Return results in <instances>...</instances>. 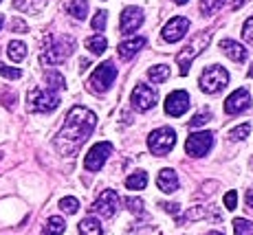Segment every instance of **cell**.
<instances>
[{"label":"cell","mask_w":253,"mask_h":235,"mask_svg":"<svg viewBox=\"0 0 253 235\" xmlns=\"http://www.w3.org/2000/svg\"><path fill=\"white\" fill-rule=\"evenodd\" d=\"M161 207H163L168 213H174V215H176L178 211H181V204H176V202H172V204H169V202H163Z\"/></svg>","instance_id":"obj_40"},{"label":"cell","mask_w":253,"mask_h":235,"mask_svg":"<svg viewBox=\"0 0 253 235\" xmlns=\"http://www.w3.org/2000/svg\"><path fill=\"white\" fill-rule=\"evenodd\" d=\"M115 77H117V66L113 62H104V64H99L92 71L88 79V90L95 92V95H104L115 84Z\"/></svg>","instance_id":"obj_5"},{"label":"cell","mask_w":253,"mask_h":235,"mask_svg":"<svg viewBox=\"0 0 253 235\" xmlns=\"http://www.w3.org/2000/svg\"><path fill=\"white\" fill-rule=\"evenodd\" d=\"M73 51H75V38H71V36L46 38L44 51H42V55H40V62H42L44 66L62 64L66 57H71Z\"/></svg>","instance_id":"obj_2"},{"label":"cell","mask_w":253,"mask_h":235,"mask_svg":"<svg viewBox=\"0 0 253 235\" xmlns=\"http://www.w3.org/2000/svg\"><path fill=\"white\" fill-rule=\"evenodd\" d=\"M66 11H69L75 20H86V16H88V0H71V2L66 4Z\"/></svg>","instance_id":"obj_19"},{"label":"cell","mask_w":253,"mask_h":235,"mask_svg":"<svg viewBox=\"0 0 253 235\" xmlns=\"http://www.w3.org/2000/svg\"><path fill=\"white\" fill-rule=\"evenodd\" d=\"M187 29H189V20H187V18H183V16L172 18V20H169L163 27V40L165 42H178V40H183L185 33H187Z\"/></svg>","instance_id":"obj_15"},{"label":"cell","mask_w":253,"mask_h":235,"mask_svg":"<svg viewBox=\"0 0 253 235\" xmlns=\"http://www.w3.org/2000/svg\"><path fill=\"white\" fill-rule=\"evenodd\" d=\"M205 235H225L222 231H209V233H205Z\"/></svg>","instance_id":"obj_44"},{"label":"cell","mask_w":253,"mask_h":235,"mask_svg":"<svg viewBox=\"0 0 253 235\" xmlns=\"http://www.w3.org/2000/svg\"><path fill=\"white\" fill-rule=\"evenodd\" d=\"M143 46H145V38H132V40L121 42L119 46H117V53H119L121 60H130V57L137 55Z\"/></svg>","instance_id":"obj_17"},{"label":"cell","mask_w":253,"mask_h":235,"mask_svg":"<svg viewBox=\"0 0 253 235\" xmlns=\"http://www.w3.org/2000/svg\"><path fill=\"white\" fill-rule=\"evenodd\" d=\"M0 75L7 77V79H20L22 71H20V68H13V66H4L2 62H0Z\"/></svg>","instance_id":"obj_34"},{"label":"cell","mask_w":253,"mask_h":235,"mask_svg":"<svg viewBox=\"0 0 253 235\" xmlns=\"http://www.w3.org/2000/svg\"><path fill=\"white\" fill-rule=\"evenodd\" d=\"M251 167H253V160H251Z\"/></svg>","instance_id":"obj_48"},{"label":"cell","mask_w":253,"mask_h":235,"mask_svg":"<svg viewBox=\"0 0 253 235\" xmlns=\"http://www.w3.org/2000/svg\"><path fill=\"white\" fill-rule=\"evenodd\" d=\"M229 84V73L222 66H207L201 75V90L207 92V95H216L222 88Z\"/></svg>","instance_id":"obj_6"},{"label":"cell","mask_w":253,"mask_h":235,"mask_svg":"<svg viewBox=\"0 0 253 235\" xmlns=\"http://www.w3.org/2000/svg\"><path fill=\"white\" fill-rule=\"evenodd\" d=\"M97 125V115L90 112L88 108L75 106L69 110L66 121L62 125L60 134L55 136V148L62 156H75L77 150L86 143V139L90 136V132Z\"/></svg>","instance_id":"obj_1"},{"label":"cell","mask_w":253,"mask_h":235,"mask_svg":"<svg viewBox=\"0 0 253 235\" xmlns=\"http://www.w3.org/2000/svg\"><path fill=\"white\" fill-rule=\"evenodd\" d=\"M0 2H2V0H0Z\"/></svg>","instance_id":"obj_49"},{"label":"cell","mask_w":253,"mask_h":235,"mask_svg":"<svg viewBox=\"0 0 253 235\" xmlns=\"http://www.w3.org/2000/svg\"><path fill=\"white\" fill-rule=\"evenodd\" d=\"M233 231H236V235H253V222L245 218H236L233 220Z\"/></svg>","instance_id":"obj_29"},{"label":"cell","mask_w":253,"mask_h":235,"mask_svg":"<svg viewBox=\"0 0 253 235\" xmlns=\"http://www.w3.org/2000/svg\"><path fill=\"white\" fill-rule=\"evenodd\" d=\"M207 121H211V112H198L196 117H194V119H189V128H201V125H205Z\"/></svg>","instance_id":"obj_33"},{"label":"cell","mask_w":253,"mask_h":235,"mask_svg":"<svg viewBox=\"0 0 253 235\" xmlns=\"http://www.w3.org/2000/svg\"><path fill=\"white\" fill-rule=\"evenodd\" d=\"M157 106V90L148 84H139L132 90V108L137 112H148Z\"/></svg>","instance_id":"obj_11"},{"label":"cell","mask_w":253,"mask_h":235,"mask_svg":"<svg viewBox=\"0 0 253 235\" xmlns=\"http://www.w3.org/2000/svg\"><path fill=\"white\" fill-rule=\"evenodd\" d=\"M220 48H222V53H225V55L229 57V60H233V62H245L247 60V48L242 46L240 42H236V40H222Z\"/></svg>","instance_id":"obj_18"},{"label":"cell","mask_w":253,"mask_h":235,"mask_svg":"<svg viewBox=\"0 0 253 235\" xmlns=\"http://www.w3.org/2000/svg\"><path fill=\"white\" fill-rule=\"evenodd\" d=\"M2 24H4V18H2V16H0V29H2Z\"/></svg>","instance_id":"obj_46"},{"label":"cell","mask_w":253,"mask_h":235,"mask_svg":"<svg viewBox=\"0 0 253 235\" xmlns=\"http://www.w3.org/2000/svg\"><path fill=\"white\" fill-rule=\"evenodd\" d=\"M249 132H251V125L249 123H242V125H238V128H233L229 132V139L231 141H245L247 136H249Z\"/></svg>","instance_id":"obj_31"},{"label":"cell","mask_w":253,"mask_h":235,"mask_svg":"<svg viewBox=\"0 0 253 235\" xmlns=\"http://www.w3.org/2000/svg\"><path fill=\"white\" fill-rule=\"evenodd\" d=\"M113 154V143H97V145H92L90 152L86 154V158H84V167L88 169V171H99L101 167H104V163L108 160V156Z\"/></svg>","instance_id":"obj_9"},{"label":"cell","mask_w":253,"mask_h":235,"mask_svg":"<svg viewBox=\"0 0 253 235\" xmlns=\"http://www.w3.org/2000/svg\"><path fill=\"white\" fill-rule=\"evenodd\" d=\"M176 145V132L172 128H159L148 136V148L152 154L165 156L172 152V148Z\"/></svg>","instance_id":"obj_7"},{"label":"cell","mask_w":253,"mask_h":235,"mask_svg":"<svg viewBox=\"0 0 253 235\" xmlns=\"http://www.w3.org/2000/svg\"><path fill=\"white\" fill-rule=\"evenodd\" d=\"M242 4H245V0H231V9H233V11H238Z\"/></svg>","instance_id":"obj_42"},{"label":"cell","mask_w":253,"mask_h":235,"mask_svg":"<svg viewBox=\"0 0 253 235\" xmlns=\"http://www.w3.org/2000/svg\"><path fill=\"white\" fill-rule=\"evenodd\" d=\"M80 235H104V229H101L99 220L88 215L80 222Z\"/></svg>","instance_id":"obj_21"},{"label":"cell","mask_w":253,"mask_h":235,"mask_svg":"<svg viewBox=\"0 0 253 235\" xmlns=\"http://www.w3.org/2000/svg\"><path fill=\"white\" fill-rule=\"evenodd\" d=\"M42 4H44V0H13V7L20 9V11H29V13H36Z\"/></svg>","instance_id":"obj_27"},{"label":"cell","mask_w":253,"mask_h":235,"mask_svg":"<svg viewBox=\"0 0 253 235\" xmlns=\"http://www.w3.org/2000/svg\"><path fill=\"white\" fill-rule=\"evenodd\" d=\"M106 20H108V13H106V11H97L95 18H92V29H95V31H104V29H106Z\"/></svg>","instance_id":"obj_36"},{"label":"cell","mask_w":253,"mask_h":235,"mask_svg":"<svg viewBox=\"0 0 253 235\" xmlns=\"http://www.w3.org/2000/svg\"><path fill=\"white\" fill-rule=\"evenodd\" d=\"M209 213V207H194L192 211H187L181 218V222H189V220H198V218H205Z\"/></svg>","instance_id":"obj_32"},{"label":"cell","mask_w":253,"mask_h":235,"mask_svg":"<svg viewBox=\"0 0 253 235\" xmlns=\"http://www.w3.org/2000/svg\"><path fill=\"white\" fill-rule=\"evenodd\" d=\"M44 81H46V88H51V90H55V92L64 88V77H62L57 71H46Z\"/></svg>","instance_id":"obj_26"},{"label":"cell","mask_w":253,"mask_h":235,"mask_svg":"<svg viewBox=\"0 0 253 235\" xmlns=\"http://www.w3.org/2000/svg\"><path fill=\"white\" fill-rule=\"evenodd\" d=\"M86 48H88L90 53H95V55H101V53L108 48V40H106L104 36H99V33H97V36H92V38L86 40Z\"/></svg>","instance_id":"obj_24"},{"label":"cell","mask_w":253,"mask_h":235,"mask_svg":"<svg viewBox=\"0 0 253 235\" xmlns=\"http://www.w3.org/2000/svg\"><path fill=\"white\" fill-rule=\"evenodd\" d=\"M60 106V95L51 88H33L27 95L29 112H53Z\"/></svg>","instance_id":"obj_4"},{"label":"cell","mask_w":253,"mask_h":235,"mask_svg":"<svg viewBox=\"0 0 253 235\" xmlns=\"http://www.w3.org/2000/svg\"><path fill=\"white\" fill-rule=\"evenodd\" d=\"M157 187L161 189V192H165V194H174L178 189V176H176V171L169 169V167L161 169V171H159V176H157Z\"/></svg>","instance_id":"obj_16"},{"label":"cell","mask_w":253,"mask_h":235,"mask_svg":"<svg viewBox=\"0 0 253 235\" xmlns=\"http://www.w3.org/2000/svg\"><path fill=\"white\" fill-rule=\"evenodd\" d=\"M66 231V222L60 215H53V218L46 220L44 229H42V235H62Z\"/></svg>","instance_id":"obj_20"},{"label":"cell","mask_w":253,"mask_h":235,"mask_svg":"<svg viewBox=\"0 0 253 235\" xmlns=\"http://www.w3.org/2000/svg\"><path fill=\"white\" fill-rule=\"evenodd\" d=\"M145 185H148V174L145 171H134V174H130L128 178H126V187L132 189V192H139V189H145Z\"/></svg>","instance_id":"obj_23"},{"label":"cell","mask_w":253,"mask_h":235,"mask_svg":"<svg viewBox=\"0 0 253 235\" xmlns=\"http://www.w3.org/2000/svg\"><path fill=\"white\" fill-rule=\"evenodd\" d=\"M211 36H213L211 29H207V31L196 33V36H194L192 40L187 42V46H185L183 51L176 55V64L181 66V75H187L189 64H192V62L196 60V57L201 55V53L209 46V42H211Z\"/></svg>","instance_id":"obj_3"},{"label":"cell","mask_w":253,"mask_h":235,"mask_svg":"<svg viewBox=\"0 0 253 235\" xmlns=\"http://www.w3.org/2000/svg\"><path fill=\"white\" fill-rule=\"evenodd\" d=\"M119 196H117V192H113V189H106V192L99 194V198L95 200V204H92V211L99 213L101 218H113V215L119 211Z\"/></svg>","instance_id":"obj_10"},{"label":"cell","mask_w":253,"mask_h":235,"mask_svg":"<svg viewBox=\"0 0 253 235\" xmlns=\"http://www.w3.org/2000/svg\"><path fill=\"white\" fill-rule=\"evenodd\" d=\"M143 9L139 7H126L124 11H121V20H119V29L124 36H130V33H134L137 29L143 24Z\"/></svg>","instance_id":"obj_12"},{"label":"cell","mask_w":253,"mask_h":235,"mask_svg":"<svg viewBox=\"0 0 253 235\" xmlns=\"http://www.w3.org/2000/svg\"><path fill=\"white\" fill-rule=\"evenodd\" d=\"M242 36H245L247 42L253 44V18H249V20L245 22V27H242Z\"/></svg>","instance_id":"obj_37"},{"label":"cell","mask_w":253,"mask_h":235,"mask_svg":"<svg viewBox=\"0 0 253 235\" xmlns=\"http://www.w3.org/2000/svg\"><path fill=\"white\" fill-rule=\"evenodd\" d=\"M11 31H16V33H27L29 27H27V22H24V20L16 18V20H11Z\"/></svg>","instance_id":"obj_39"},{"label":"cell","mask_w":253,"mask_h":235,"mask_svg":"<svg viewBox=\"0 0 253 235\" xmlns=\"http://www.w3.org/2000/svg\"><path fill=\"white\" fill-rule=\"evenodd\" d=\"M213 145V132H194V134H189V139L185 141V152H187L192 158H201V156H205L209 150H211Z\"/></svg>","instance_id":"obj_8"},{"label":"cell","mask_w":253,"mask_h":235,"mask_svg":"<svg viewBox=\"0 0 253 235\" xmlns=\"http://www.w3.org/2000/svg\"><path fill=\"white\" fill-rule=\"evenodd\" d=\"M176 4H185V2H189V0H174Z\"/></svg>","instance_id":"obj_45"},{"label":"cell","mask_w":253,"mask_h":235,"mask_svg":"<svg viewBox=\"0 0 253 235\" xmlns=\"http://www.w3.org/2000/svg\"><path fill=\"white\" fill-rule=\"evenodd\" d=\"M148 77L152 79V84H163V81L169 77V66H165V64H157V66L148 68Z\"/></svg>","instance_id":"obj_25"},{"label":"cell","mask_w":253,"mask_h":235,"mask_svg":"<svg viewBox=\"0 0 253 235\" xmlns=\"http://www.w3.org/2000/svg\"><path fill=\"white\" fill-rule=\"evenodd\" d=\"M60 209L64 211L66 215H75L77 211H80V200L73 198V196H66V198L60 200Z\"/></svg>","instance_id":"obj_28"},{"label":"cell","mask_w":253,"mask_h":235,"mask_svg":"<svg viewBox=\"0 0 253 235\" xmlns=\"http://www.w3.org/2000/svg\"><path fill=\"white\" fill-rule=\"evenodd\" d=\"M7 55H9V60H11V62H22L24 57H27V44L20 42V40L9 42Z\"/></svg>","instance_id":"obj_22"},{"label":"cell","mask_w":253,"mask_h":235,"mask_svg":"<svg viewBox=\"0 0 253 235\" xmlns=\"http://www.w3.org/2000/svg\"><path fill=\"white\" fill-rule=\"evenodd\" d=\"M245 202H247V207H251V209H253V189H249V192H247Z\"/></svg>","instance_id":"obj_41"},{"label":"cell","mask_w":253,"mask_h":235,"mask_svg":"<svg viewBox=\"0 0 253 235\" xmlns=\"http://www.w3.org/2000/svg\"><path fill=\"white\" fill-rule=\"evenodd\" d=\"M189 108V95L185 90H174L165 99V112L169 117H183Z\"/></svg>","instance_id":"obj_14"},{"label":"cell","mask_w":253,"mask_h":235,"mask_svg":"<svg viewBox=\"0 0 253 235\" xmlns=\"http://www.w3.org/2000/svg\"><path fill=\"white\" fill-rule=\"evenodd\" d=\"M222 4H225V0H201V11L203 16H211V13L220 11Z\"/></svg>","instance_id":"obj_30"},{"label":"cell","mask_w":253,"mask_h":235,"mask_svg":"<svg viewBox=\"0 0 253 235\" xmlns=\"http://www.w3.org/2000/svg\"><path fill=\"white\" fill-rule=\"evenodd\" d=\"M249 106H251V97H249V92H247V88H238V90H233L231 95L227 97L225 112L227 115H238V112L249 110Z\"/></svg>","instance_id":"obj_13"},{"label":"cell","mask_w":253,"mask_h":235,"mask_svg":"<svg viewBox=\"0 0 253 235\" xmlns=\"http://www.w3.org/2000/svg\"><path fill=\"white\" fill-rule=\"evenodd\" d=\"M249 77H253V64H251V68H249Z\"/></svg>","instance_id":"obj_47"},{"label":"cell","mask_w":253,"mask_h":235,"mask_svg":"<svg viewBox=\"0 0 253 235\" xmlns=\"http://www.w3.org/2000/svg\"><path fill=\"white\" fill-rule=\"evenodd\" d=\"M126 204H128V209H130V213H134V215H141L143 213V200L141 198H126Z\"/></svg>","instance_id":"obj_35"},{"label":"cell","mask_w":253,"mask_h":235,"mask_svg":"<svg viewBox=\"0 0 253 235\" xmlns=\"http://www.w3.org/2000/svg\"><path fill=\"white\" fill-rule=\"evenodd\" d=\"M236 202H238V194L236 192H227L225 194V207L229 209V211H233V209H236Z\"/></svg>","instance_id":"obj_38"},{"label":"cell","mask_w":253,"mask_h":235,"mask_svg":"<svg viewBox=\"0 0 253 235\" xmlns=\"http://www.w3.org/2000/svg\"><path fill=\"white\" fill-rule=\"evenodd\" d=\"M88 64H90V62H88V60H82V62H80V71H82V73H84V71H86V68H88Z\"/></svg>","instance_id":"obj_43"}]
</instances>
